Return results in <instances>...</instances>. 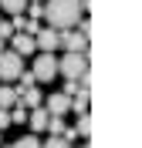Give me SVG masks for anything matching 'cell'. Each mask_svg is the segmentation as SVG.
<instances>
[{"label": "cell", "mask_w": 142, "mask_h": 148, "mask_svg": "<svg viewBox=\"0 0 142 148\" xmlns=\"http://www.w3.org/2000/svg\"><path fill=\"white\" fill-rule=\"evenodd\" d=\"M81 17V3L78 0H47L44 3V20L54 30H75Z\"/></svg>", "instance_id": "obj_1"}, {"label": "cell", "mask_w": 142, "mask_h": 148, "mask_svg": "<svg viewBox=\"0 0 142 148\" xmlns=\"http://www.w3.org/2000/svg\"><path fill=\"white\" fill-rule=\"evenodd\" d=\"M88 71V54H64L57 61V74H64L68 81H78Z\"/></svg>", "instance_id": "obj_2"}, {"label": "cell", "mask_w": 142, "mask_h": 148, "mask_svg": "<svg viewBox=\"0 0 142 148\" xmlns=\"http://www.w3.org/2000/svg\"><path fill=\"white\" fill-rule=\"evenodd\" d=\"M24 71V57H17L14 51H0V81H17Z\"/></svg>", "instance_id": "obj_3"}, {"label": "cell", "mask_w": 142, "mask_h": 148, "mask_svg": "<svg viewBox=\"0 0 142 148\" xmlns=\"http://www.w3.org/2000/svg\"><path fill=\"white\" fill-rule=\"evenodd\" d=\"M34 44H37L41 54H54L57 47H61V30H54V27L37 30V34H34Z\"/></svg>", "instance_id": "obj_4"}, {"label": "cell", "mask_w": 142, "mask_h": 148, "mask_svg": "<svg viewBox=\"0 0 142 148\" xmlns=\"http://www.w3.org/2000/svg\"><path fill=\"white\" fill-rule=\"evenodd\" d=\"M34 81H51L57 74V57L54 54H37V61H34Z\"/></svg>", "instance_id": "obj_5"}, {"label": "cell", "mask_w": 142, "mask_h": 148, "mask_svg": "<svg viewBox=\"0 0 142 148\" xmlns=\"http://www.w3.org/2000/svg\"><path fill=\"white\" fill-rule=\"evenodd\" d=\"M61 47L68 54H88V37L78 30H61Z\"/></svg>", "instance_id": "obj_6"}, {"label": "cell", "mask_w": 142, "mask_h": 148, "mask_svg": "<svg viewBox=\"0 0 142 148\" xmlns=\"http://www.w3.org/2000/svg\"><path fill=\"white\" fill-rule=\"evenodd\" d=\"M44 111L47 114H54V118H61V114H68V111H71V98H68V94H51V98H47V104H44Z\"/></svg>", "instance_id": "obj_7"}, {"label": "cell", "mask_w": 142, "mask_h": 148, "mask_svg": "<svg viewBox=\"0 0 142 148\" xmlns=\"http://www.w3.org/2000/svg\"><path fill=\"white\" fill-rule=\"evenodd\" d=\"M10 51H14V54L17 57H27V54H34V51H37V44H34V37H27V34H14L10 37Z\"/></svg>", "instance_id": "obj_8"}, {"label": "cell", "mask_w": 142, "mask_h": 148, "mask_svg": "<svg viewBox=\"0 0 142 148\" xmlns=\"http://www.w3.org/2000/svg\"><path fill=\"white\" fill-rule=\"evenodd\" d=\"M47 118H51V114H47L44 108L27 111V121H30V128H34V131H47Z\"/></svg>", "instance_id": "obj_9"}, {"label": "cell", "mask_w": 142, "mask_h": 148, "mask_svg": "<svg viewBox=\"0 0 142 148\" xmlns=\"http://www.w3.org/2000/svg\"><path fill=\"white\" fill-rule=\"evenodd\" d=\"M14 104H17V91H14V88H0V108L10 111Z\"/></svg>", "instance_id": "obj_10"}, {"label": "cell", "mask_w": 142, "mask_h": 148, "mask_svg": "<svg viewBox=\"0 0 142 148\" xmlns=\"http://www.w3.org/2000/svg\"><path fill=\"white\" fill-rule=\"evenodd\" d=\"M71 111H75V114H88V94L85 91H78L75 98H71Z\"/></svg>", "instance_id": "obj_11"}, {"label": "cell", "mask_w": 142, "mask_h": 148, "mask_svg": "<svg viewBox=\"0 0 142 148\" xmlns=\"http://www.w3.org/2000/svg\"><path fill=\"white\" fill-rule=\"evenodd\" d=\"M0 7L7 10V14H14V17H17V14H24V10H27V0H0Z\"/></svg>", "instance_id": "obj_12"}, {"label": "cell", "mask_w": 142, "mask_h": 148, "mask_svg": "<svg viewBox=\"0 0 142 148\" xmlns=\"http://www.w3.org/2000/svg\"><path fill=\"white\" fill-rule=\"evenodd\" d=\"M75 135H78V138H88V135H91V118H88V114H78Z\"/></svg>", "instance_id": "obj_13"}, {"label": "cell", "mask_w": 142, "mask_h": 148, "mask_svg": "<svg viewBox=\"0 0 142 148\" xmlns=\"http://www.w3.org/2000/svg\"><path fill=\"white\" fill-rule=\"evenodd\" d=\"M7 148H41V141H37V135H24V138H17L14 145H7Z\"/></svg>", "instance_id": "obj_14"}, {"label": "cell", "mask_w": 142, "mask_h": 148, "mask_svg": "<svg viewBox=\"0 0 142 148\" xmlns=\"http://www.w3.org/2000/svg\"><path fill=\"white\" fill-rule=\"evenodd\" d=\"M64 128H68L64 118H54V114L47 118V131H51V135H57V138H61V131H64Z\"/></svg>", "instance_id": "obj_15"}, {"label": "cell", "mask_w": 142, "mask_h": 148, "mask_svg": "<svg viewBox=\"0 0 142 148\" xmlns=\"http://www.w3.org/2000/svg\"><path fill=\"white\" fill-rule=\"evenodd\" d=\"M34 84H37V81H34V74H30V71H20V88H14V91H27V88H34Z\"/></svg>", "instance_id": "obj_16"}, {"label": "cell", "mask_w": 142, "mask_h": 148, "mask_svg": "<svg viewBox=\"0 0 142 148\" xmlns=\"http://www.w3.org/2000/svg\"><path fill=\"white\" fill-rule=\"evenodd\" d=\"M41 148H71V145H68L64 138H57V135H51L47 141H41Z\"/></svg>", "instance_id": "obj_17"}, {"label": "cell", "mask_w": 142, "mask_h": 148, "mask_svg": "<svg viewBox=\"0 0 142 148\" xmlns=\"http://www.w3.org/2000/svg\"><path fill=\"white\" fill-rule=\"evenodd\" d=\"M75 84H78V91H85V94H88V91H91V71H85Z\"/></svg>", "instance_id": "obj_18"}, {"label": "cell", "mask_w": 142, "mask_h": 148, "mask_svg": "<svg viewBox=\"0 0 142 148\" xmlns=\"http://www.w3.org/2000/svg\"><path fill=\"white\" fill-rule=\"evenodd\" d=\"M27 17L30 20H41L44 17V3H27Z\"/></svg>", "instance_id": "obj_19"}, {"label": "cell", "mask_w": 142, "mask_h": 148, "mask_svg": "<svg viewBox=\"0 0 142 148\" xmlns=\"http://www.w3.org/2000/svg\"><path fill=\"white\" fill-rule=\"evenodd\" d=\"M10 121H17V125H24V121H27V108H20V104H17V108L10 111Z\"/></svg>", "instance_id": "obj_20"}, {"label": "cell", "mask_w": 142, "mask_h": 148, "mask_svg": "<svg viewBox=\"0 0 142 148\" xmlns=\"http://www.w3.org/2000/svg\"><path fill=\"white\" fill-rule=\"evenodd\" d=\"M7 37H14V27H10L7 20H0V40H7Z\"/></svg>", "instance_id": "obj_21"}, {"label": "cell", "mask_w": 142, "mask_h": 148, "mask_svg": "<svg viewBox=\"0 0 142 148\" xmlns=\"http://www.w3.org/2000/svg\"><path fill=\"white\" fill-rule=\"evenodd\" d=\"M61 94H68V98H75V94H78V84H75V81H68V84H64V91H61Z\"/></svg>", "instance_id": "obj_22"}, {"label": "cell", "mask_w": 142, "mask_h": 148, "mask_svg": "<svg viewBox=\"0 0 142 148\" xmlns=\"http://www.w3.org/2000/svg\"><path fill=\"white\" fill-rule=\"evenodd\" d=\"M7 125H10V111H3V108H0V131L7 128Z\"/></svg>", "instance_id": "obj_23"}, {"label": "cell", "mask_w": 142, "mask_h": 148, "mask_svg": "<svg viewBox=\"0 0 142 148\" xmlns=\"http://www.w3.org/2000/svg\"><path fill=\"white\" fill-rule=\"evenodd\" d=\"M78 34H85V37L91 34V20H81V24H78Z\"/></svg>", "instance_id": "obj_24"}, {"label": "cell", "mask_w": 142, "mask_h": 148, "mask_svg": "<svg viewBox=\"0 0 142 148\" xmlns=\"http://www.w3.org/2000/svg\"><path fill=\"white\" fill-rule=\"evenodd\" d=\"M27 3H44V0H27Z\"/></svg>", "instance_id": "obj_25"}, {"label": "cell", "mask_w": 142, "mask_h": 148, "mask_svg": "<svg viewBox=\"0 0 142 148\" xmlns=\"http://www.w3.org/2000/svg\"><path fill=\"white\" fill-rule=\"evenodd\" d=\"M0 51H3V40H0Z\"/></svg>", "instance_id": "obj_26"}]
</instances>
